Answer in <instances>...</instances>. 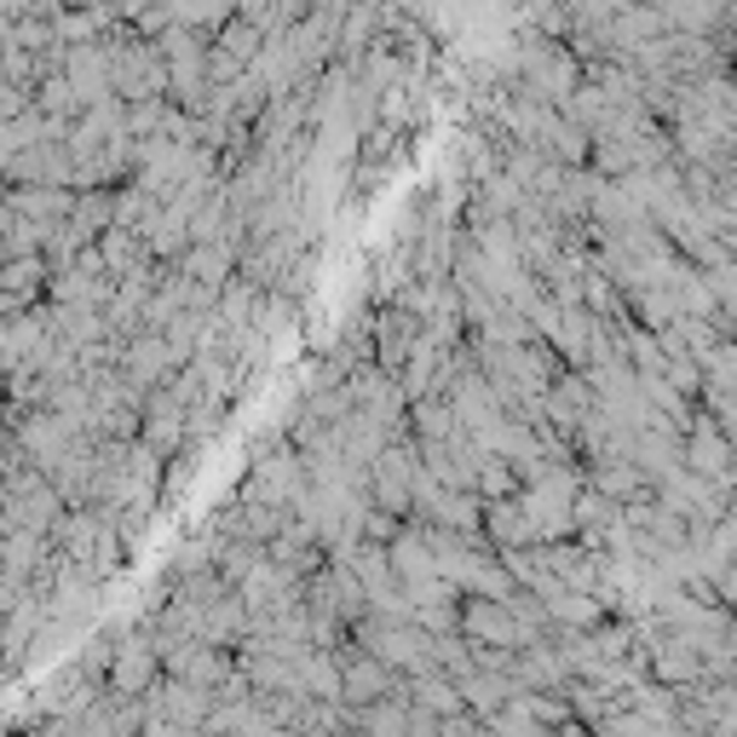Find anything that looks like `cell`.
Segmentation results:
<instances>
[{"mask_svg": "<svg viewBox=\"0 0 737 737\" xmlns=\"http://www.w3.org/2000/svg\"><path fill=\"white\" fill-rule=\"evenodd\" d=\"M380 686H387L380 674H351V697H380Z\"/></svg>", "mask_w": 737, "mask_h": 737, "instance_id": "cell-1", "label": "cell"}]
</instances>
